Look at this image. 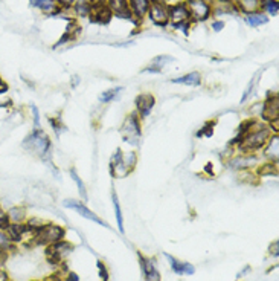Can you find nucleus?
Returning a JSON list of instances; mask_svg holds the SVG:
<instances>
[{
	"label": "nucleus",
	"mask_w": 279,
	"mask_h": 281,
	"mask_svg": "<svg viewBox=\"0 0 279 281\" xmlns=\"http://www.w3.org/2000/svg\"><path fill=\"white\" fill-rule=\"evenodd\" d=\"M271 135H273V130L270 129V126L267 123H264L258 118H253L249 132L243 138L241 144L235 148V151H238L241 154H250V153L256 154L264 148V145L267 144V141Z\"/></svg>",
	"instance_id": "nucleus-1"
},
{
	"label": "nucleus",
	"mask_w": 279,
	"mask_h": 281,
	"mask_svg": "<svg viewBox=\"0 0 279 281\" xmlns=\"http://www.w3.org/2000/svg\"><path fill=\"white\" fill-rule=\"evenodd\" d=\"M22 147L26 151L34 153L40 159H43L46 162H51V157H52V141H51V138L48 136V133L43 129H38V130L34 129L31 133H28L26 138L22 142Z\"/></svg>",
	"instance_id": "nucleus-2"
},
{
	"label": "nucleus",
	"mask_w": 279,
	"mask_h": 281,
	"mask_svg": "<svg viewBox=\"0 0 279 281\" xmlns=\"http://www.w3.org/2000/svg\"><path fill=\"white\" fill-rule=\"evenodd\" d=\"M67 234V229L55 222H46L35 234L32 246H49L52 243H57L60 240H64Z\"/></svg>",
	"instance_id": "nucleus-3"
},
{
	"label": "nucleus",
	"mask_w": 279,
	"mask_h": 281,
	"mask_svg": "<svg viewBox=\"0 0 279 281\" xmlns=\"http://www.w3.org/2000/svg\"><path fill=\"white\" fill-rule=\"evenodd\" d=\"M119 132L124 142L131 145H139V141L142 138V121L136 112H131L125 116Z\"/></svg>",
	"instance_id": "nucleus-4"
},
{
	"label": "nucleus",
	"mask_w": 279,
	"mask_h": 281,
	"mask_svg": "<svg viewBox=\"0 0 279 281\" xmlns=\"http://www.w3.org/2000/svg\"><path fill=\"white\" fill-rule=\"evenodd\" d=\"M73 249H75L73 243L64 238L49 246H44V258L52 266H63L66 263V258Z\"/></svg>",
	"instance_id": "nucleus-5"
},
{
	"label": "nucleus",
	"mask_w": 279,
	"mask_h": 281,
	"mask_svg": "<svg viewBox=\"0 0 279 281\" xmlns=\"http://www.w3.org/2000/svg\"><path fill=\"white\" fill-rule=\"evenodd\" d=\"M184 4L190 11V19L193 23L206 22L212 16V4L209 0H186Z\"/></svg>",
	"instance_id": "nucleus-6"
},
{
	"label": "nucleus",
	"mask_w": 279,
	"mask_h": 281,
	"mask_svg": "<svg viewBox=\"0 0 279 281\" xmlns=\"http://www.w3.org/2000/svg\"><path fill=\"white\" fill-rule=\"evenodd\" d=\"M168 10L169 7L166 5L165 0H150V10L147 16L150 17L153 25L159 28H166L169 25Z\"/></svg>",
	"instance_id": "nucleus-7"
},
{
	"label": "nucleus",
	"mask_w": 279,
	"mask_h": 281,
	"mask_svg": "<svg viewBox=\"0 0 279 281\" xmlns=\"http://www.w3.org/2000/svg\"><path fill=\"white\" fill-rule=\"evenodd\" d=\"M261 104H262V107H261V113H259L258 119H261L267 124H270L273 121H279V97L276 92L268 93Z\"/></svg>",
	"instance_id": "nucleus-8"
},
{
	"label": "nucleus",
	"mask_w": 279,
	"mask_h": 281,
	"mask_svg": "<svg viewBox=\"0 0 279 281\" xmlns=\"http://www.w3.org/2000/svg\"><path fill=\"white\" fill-rule=\"evenodd\" d=\"M63 205H64L66 208H69V210H73V211L78 213L81 217H84V219H87V220H91L93 223H98V225H101V226H104V228H110L109 223H107L104 219H101L98 214H95L91 210H88V208L85 207V204L81 202V200H76V199H66Z\"/></svg>",
	"instance_id": "nucleus-9"
},
{
	"label": "nucleus",
	"mask_w": 279,
	"mask_h": 281,
	"mask_svg": "<svg viewBox=\"0 0 279 281\" xmlns=\"http://www.w3.org/2000/svg\"><path fill=\"white\" fill-rule=\"evenodd\" d=\"M156 106V97L150 92H144V93H139L134 100V112L137 113V116L141 118V121L147 119L153 109Z\"/></svg>",
	"instance_id": "nucleus-10"
},
{
	"label": "nucleus",
	"mask_w": 279,
	"mask_h": 281,
	"mask_svg": "<svg viewBox=\"0 0 279 281\" xmlns=\"http://www.w3.org/2000/svg\"><path fill=\"white\" fill-rule=\"evenodd\" d=\"M168 17H169V23L174 29H180L184 23H190V11L186 8L184 2H178L172 7H169L168 10ZM193 23V22H191Z\"/></svg>",
	"instance_id": "nucleus-11"
},
{
	"label": "nucleus",
	"mask_w": 279,
	"mask_h": 281,
	"mask_svg": "<svg viewBox=\"0 0 279 281\" xmlns=\"http://www.w3.org/2000/svg\"><path fill=\"white\" fill-rule=\"evenodd\" d=\"M137 258H139V264H141V270H142V276L145 281H160L162 275L160 270L157 267V263L154 258L144 255L141 251H137Z\"/></svg>",
	"instance_id": "nucleus-12"
},
{
	"label": "nucleus",
	"mask_w": 279,
	"mask_h": 281,
	"mask_svg": "<svg viewBox=\"0 0 279 281\" xmlns=\"http://www.w3.org/2000/svg\"><path fill=\"white\" fill-rule=\"evenodd\" d=\"M109 10L112 11L113 16H116L118 19H122V20H130L136 25V20L131 14V10L128 7V0H107Z\"/></svg>",
	"instance_id": "nucleus-13"
},
{
	"label": "nucleus",
	"mask_w": 279,
	"mask_h": 281,
	"mask_svg": "<svg viewBox=\"0 0 279 281\" xmlns=\"http://www.w3.org/2000/svg\"><path fill=\"white\" fill-rule=\"evenodd\" d=\"M90 22L100 23V25H109L110 20L113 19L112 11L109 10L107 5H95L91 4V13H90Z\"/></svg>",
	"instance_id": "nucleus-14"
},
{
	"label": "nucleus",
	"mask_w": 279,
	"mask_h": 281,
	"mask_svg": "<svg viewBox=\"0 0 279 281\" xmlns=\"http://www.w3.org/2000/svg\"><path fill=\"white\" fill-rule=\"evenodd\" d=\"M165 257L169 260V266H171V270L175 273V275H186V276H191L196 273V266L193 263H186V261H180L177 258H174L172 255L169 254H165Z\"/></svg>",
	"instance_id": "nucleus-15"
},
{
	"label": "nucleus",
	"mask_w": 279,
	"mask_h": 281,
	"mask_svg": "<svg viewBox=\"0 0 279 281\" xmlns=\"http://www.w3.org/2000/svg\"><path fill=\"white\" fill-rule=\"evenodd\" d=\"M128 7H130L131 14L136 20V25H139V23H142L144 17L148 14L150 0H128Z\"/></svg>",
	"instance_id": "nucleus-16"
},
{
	"label": "nucleus",
	"mask_w": 279,
	"mask_h": 281,
	"mask_svg": "<svg viewBox=\"0 0 279 281\" xmlns=\"http://www.w3.org/2000/svg\"><path fill=\"white\" fill-rule=\"evenodd\" d=\"M261 151H262L264 157L268 159L270 162H277V159H279V135L273 133Z\"/></svg>",
	"instance_id": "nucleus-17"
},
{
	"label": "nucleus",
	"mask_w": 279,
	"mask_h": 281,
	"mask_svg": "<svg viewBox=\"0 0 279 281\" xmlns=\"http://www.w3.org/2000/svg\"><path fill=\"white\" fill-rule=\"evenodd\" d=\"M29 5L32 8H38L41 10L44 14L54 17V16H58L63 10L58 7L57 0H29Z\"/></svg>",
	"instance_id": "nucleus-18"
},
{
	"label": "nucleus",
	"mask_w": 279,
	"mask_h": 281,
	"mask_svg": "<svg viewBox=\"0 0 279 281\" xmlns=\"http://www.w3.org/2000/svg\"><path fill=\"white\" fill-rule=\"evenodd\" d=\"M202 79L203 78H202L200 72H190L186 75L172 78L171 83L172 84H181V86H190V87H199V86H202Z\"/></svg>",
	"instance_id": "nucleus-19"
},
{
	"label": "nucleus",
	"mask_w": 279,
	"mask_h": 281,
	"mask_svg": "<svg viewBox=\"0 0 279 281\" xmlns=\"http://www.w3.org/2000/svg\"><path fill=\"white\" fill-rule=\"evenodd\" d=\"M7 213H8L10 223H25L28 220V211L22 205H14Z\"/></svg>",
	"instance_id": "nucleus-20"
},
{
	"label": "nucleus",
	"mask_w": 279,
	"mask_h": 281,
	"mask_svg": "<svg viewBox=\"0 0 279 281\" xmlns=\"http://www.w3.org/2000/svg\"><path fill=\"white\" fill-rule=\"evenodd\" d=\"M256 177H276L277 176V162H265L256 167Z\"/></svg>",
	"instance_id": "nucleus-21"
},
{
	"label": "nucleus",
	"mask_w": 279,
	"mask_h": 281,
	"mask_svg": "<svg viewBox=\"0 0 279 281\" xmlns=\"http://www.w3.org/2000/svg\"><path fill=\"white\" fill-rule=\"evenodd\" d=\"M244 20H246V23H247L250 28H259V26H262V25L268 23V17H267V14H264V13H261V11H255V13H249V14H246Z\"/></svg>",
	"instance_id": "nucleus-22"
},
{
	"label": "nucleus",
	"mask_w": 279,
	"mask_h": 281,
	"mask_svg": "<svg viewBox=\"0 0 279 281\" xmlns=\"http://www.w3.org/2000/svg\"><path fill=\"white\" fill-rule=\"evenodd\" d=\"M259 4H261V0H235L238 13H243V14L259 11Z\"/></svg>",
	"instance_id": "nucleus-23"
},
{
	"label": "nucleus",
	"mask_w": 279,
	"mask_h": 281,
	"mask_svg": "<svg viewBox=\"0 0 279 281\" xmlns=\"http://www.w3.org/2000/svg\"><path fill=\"white\" fill-rule=\"evenodd\" d=\"M112 202H113V208H115V216H116V223H118V229L121 234L125 232V228H124V216H122V208H121V204H119V197L116 194V191L113 190L112 191Z\"/></svg>",
	"instance_id": "nucleus-24"
},
{
	"label": "nucleus",
	"mask_w": 279,
	"mask_h": 281,
	"mask_svg": "<svg viewBox=\"0 0 279 281\" xmlns=\"http://www.w3.org/2000/svg\"><path fill=\"white\" fill-rule=\"evenodd\" d=\"M69 174H70V177H72V180L75 182V185H76V188H78V193H79V197L85 202L87 199H88V194H87V188H85V183L82 182V179L79 177V174L76 173V170L75 168H70L69 170Z\"/></svg>",
	"instance_id": "nucleus-25"
},
{
	"label": "nucleus",
	"mask_w": 279,
	"mask_h": 281,
	"mask_svg": "<svg viewBox=\"0 0 279 281\" xmlns=\"http://www.w3.org/2000/svg\"><path fill=\"white\" fill-rule=\"evenodd\" d=\"M122 90H124V87L122 86H118V87H113V89H109V90L103 92L101 95H100V103L101 104H109V103L115 101L121 95Z\"/></svg>",
	"instance_id": "nucleus-26"
},
{
	"label": "nucleus",
	"mask_w": 279,
	"mask_h": 281,
	"mask_svg": "<svg viewBox=\"0 0 279 281\" xmlns=\"http://www.w3.org/2000/svg\"><path fill=\"white\" fill-rule=\"evenodd\" d=\"M17 248L19 246L11 242V238L8 237L7 231L5 229H0V251H5V252L11 254V252H16Z\"/></svg>",
	"instance_id": "nucleus-27"
},
{
	"label": "nucleus",
	"mask_w": 279,
	"mask_h": 281,
	"mask_svg": "<svg viewBox=\"0 0 279 281\" xmlns=\"http://www.w3.org/2000/svg\"><path fill=\"white\" fill-rule=\"evenodd\" d=\"M259 8L264 10V14H268L271 17H276L279 14V2L277 0H261Z\"/></svg>",
	"instance_id": "nucleus-28"
},
{
	"label": "nucleus",
	"mask_w": 279,
	"mask_h": 281,
	"mask_svg": "<svg viewBox=\"0 0 279 281\" xmlns=\"http://www.w3.org/2000/svg\"><path fill=\"white\" fill-rule=\"evenodd\" d=\"M137 162H139V154H137L136 151H127V153H124V160H122V164H124V167L127 168V171H128L130 174L134 171Z\"/></svg>",
	"instance_id": "nucleus-29"
},
{
	"label": "nucleus",
	"mask_w": 279,
	"mask_h": 281,
	"mask_svg": "<svg viewBox=\"0 0 279 281\" xmlns=\"http://www.w3.org/2000/svg\"><path fill=\"white\" fill-rule=\"evenodd\" d=\"M122 160H124V151H122V148H116V151L110 157V167H109L112 177L115 174V170H118L122 165Z\"/></svg>",
	"instance_id": "nucleus-30"
},
{
	"label": "nucleus",
	"mask_w": 279,
	"mask_h": 281,
	"mask_svg": "<svg viewBox=\"0 0 279 281\" xmlns=\"http://www.w3.org/2000/svg\"><path fill=\"white\" fill-rule=\"evenodd\" d=\"M73 10L79 17H88L91 13V2H81V0H76V4L73 5Z\"/></svg>",
	"instance_id": "nucleus-31"
},
{
	"label": "nucleus",
	"mask_w": 279,
	"mask_h": 281,
	"mask_svg": "<svg viewBox=\"0 0 279 281\" xmlns=\"http://www.w3.org/2000/svg\"><path fill=\"white\" fill-rule=\"evenodd\" d=\"M214 129H215V121L214 119H211V121H206L203 126H202V129L200 130H197V133H196V138H211L212 135H214Z\"/></svg>",
	"instance_id": "nucleus-32"
},
{
	"label": "nucleus",
	"mask_w": 279,
	"mask_h": 281,
	"mask_svg": "<svg viewBox=\"0 0 279 281\" xmlns=\"http://www.w3.org/2000/svg\"><path fill=\"white\" fill-rule=\"evenodd\" d=\"M49 124H51V127H52V130L57 133V135H60L61 132H66L67 129H66V126L63 124V121L60 119V116H51L49 118Z\"/></svg>",
	"instance_id": "nucleus-33"
},
{
	"label": "nucleus",
	"mask_w": 279,
	"mask_h": 281,
	"mask_svg": "<svg viewBox=\"0 0 279 281\" xmlns=\"http://www.w3.org/2000/svg\"><path fill=\"white\" fill-rule=\"evenodd\" d=\"M97 267H98V273H100L101 281H110V272H109V267H107V264H106L103 260H98V261H97Z\"/></svg>",
	"instance_id": "nucleus-34"
},
{
	"label": "nucleus",
	"mask_w": 279,
	"mask_h": 281,
	"mask_svg": "<svg viewBox=\"0 0 279 281\" xmlns=\"http://www.w3.org/2000/svg\"><path fill=\"white\" fill-rule=\"evenodd\" d=\"M255 84H256V79H255V78H253V79H250V83L247 84V87H246V90H244V93H243L240 104H246V101H249V100H250L252 93H253V89H255Z\"/></svg>",
	"instance_id": "nucleus-35"
},
{
	"label": "nucleus",
	"mask_w": 279,
	"mask_h": 281,
	"mask_svg": "<svg viewBox=\"0 0 279 281\" xmlns=\"http://www.w3.org/2000/svg\"><path fill=\"white\" fill-rule=\"evenodd\" d=\"M172 61H174V58H172V57H169V55H159V57L153 58L151 64H154V66H157V67L163 69L168 63H172Z\"/></svg>",
	"instance_id": "nucleus-36"
},
{
	"label": "nucleus",
	"mask_w": 279,
	"mask_h": 281,
	"mask_svg": "<svg viewBox=\"0 0 279 281\" xmlns=\"http://www.w3.org/2000/svg\"><path fill=\"white\" fill-rule=\"evenodd\" d=\"M31 112H32V124H34V129L38 130L41 129V116H40V110L35 104H31Z\"/></svg>",
	"instance_id": "nucleus-37"
},
{
	"label": "nucleus",
	"mask_w": 279,
	"mask_h": 281,
	"mask_svg": "<svg viewBox=\"0 0 279 281\" xmlns=\"http://www.w3.org/2000/svg\"><path fill=\"white\" fill-rule=\"evenodd\" d=\"M8 225H10L8 213L2 208V205H0V229H7Z\"/></svg>",
	"instance_id": "nucleus-38"
},
{
	"label": "nucleus",
	"mask_w": 279,
	"mask_h": 281,
	"mask_svg": "<svg viewBox=\"0 0 279 281\" xmlns=\"http://www.w3.org/2000/svg\"><path fill=\"white\" fill-rule=\"evenodd\" d=\"M268 254H270L271 257L277 258V255H279V240L271 242V245H270V248H268Z\"/></svg>",
	"instance_id": "nucleus-39"
},
{
	"label": "nucleus",
	"mask_w": 279,
	"mask_h": 281,
	"mask_svg": "<svg viewBox=\"0 0 279 281\" xmlns=\"http://www.w3.org/2000/svg\"><path fill=\"white\" fill-rule=\"evenodd\" d=\"M57 4L61 10H69L76 4V0H57Z\"/></svg>",
	"instance_id": "nucleus-40"
},
{
	"label": "nucleus",
	"mask_w": 279,
	"mask_h": 281,
	"mask_svg": "<svg viewBox=\"0 0 279 281\" xmlns=\"http://www.w3.org/2000/svg\"><path fill=\"white\" fill-rule=\"evenodd\" d=\"M61 281H79V275L75 273V272H66L61 278Z\"/></svg>",
	"instance_id": "nucleus-41"
},
{
	"label": "nucleus",
	"mask_w": 279,
	"mask_h": 281,
	"mask_svg": "<svg viewBox=\"0 0 279 281\" xmlns=\"http://www.w3.org/2000/svg\"><path fill=\"white\" fill-rule=\"evenodd\" d=\"M224 26H226V23L223 20H214L212 22V31L214 32H221L224 29Z\"/></svg>",
	"instance_id": "nucleus-42"
},
{
	"label": "nucleus",
	"mask_w": 279,
	"mask_h": 281,
	"mask_svg": "<svg viewBox=\"0 0 279 281\" xmlns=\"http://www.w3.org/2000/svg\"><path fill=\"white\" fill-rule=\"evenodd\" d=\"M142 72H144V73H160L162 69L157 67V66H154V64H150V66H147Z\"/></svg>",
	"instance_id": "nucleus-43"
},
{
	"label": "nucleus",
	"mask_w": 279,
	"mask_h": 281,
	"mask_svg": "<svg viewBox=\"0 0 279 281\" xmlns=\"http://www.w3.org/2000/svg\"><path fill=\"white\" fill-rule=\"evenodd\" d=\"M8 257H10V254H8V252H5V251H0V269H4V264L7 263Z\"/></svg>",
	"instance_id": "nucleus-44"
},
{
	"label": "nucleus",
	"mask_w": 279,
	"mask_h": 281,
	"mask_svg": "<svg viewBox=\"0 0 279 281\" xmlns=\"http://www.w3.org/2000/svg\"><path fill=\"white\" fill-rule=\"evenodd\" d=\"M0 281H11V278L5 269H0Z\"/></svg>",
	"instance_id": "nucleus-45"
},
{
	"label": "nucleus",
	"mask_w": 279,
	"mask_h": 281,
	"mask_svg": "<svg viewBox=\"0 0 279 281\" xmlns=\"http://www.w3.org/2000/svg\"><path fill=\"white\" fill-rule=\"evenodd\" d=\"M5 92H8V84L4 81L2 76H0V95H2V93H5Z\"/></svg>",
	"instance_id": "nucleus-46"
},
{
	"label": "nucleus",
	"mask_w": 279,
	"mask_h": 281,
	"mask_svg": "<svg viewBox=\"0 0 279 281\" xmlns=\"http://www.w3.org/2000/svg\"><path fill=\"white\" fill-rule=\"evenodd\" d=\"M205 171H206V173H209V176H214V171H212V162H208V164H206Z\"/></svg>",
	"instance_id": "nucleus-47"
},
{
	"label": "nucleus",
	"mask_w": 279,
	"mask_h": 281,
	"mask_svg": "<svg viewBox=\"0 0 279 281\" xmlns=\"http://www.w3.org/2000/svg\"><path fill=\"white\" fill-rule=\"evenodd\" d=\"M249 270H250V266H246V267H244V269H243V270H241V272L237 275V278H241V276H244V273H246V272H249Z\"/></svg>",
	"instance_id": "nucleus-48"
},
{
	"label": "nucleus",
	"mask_w": 279,
	"mask_h": 281,
	"mask_svg": "<svg viewBox=\"0 0 279 281\" xmlns=\"http://www.w3.org/2000/svg\"><path fill=\"white\" fill-rule=\"evenodd\" d=\"M91 4H95V5H106L107 0H91Z\"/></svg>",
	"instance_id": "nucleus-49"
},
{
	"label": "nucleus",
	"mask_w": 279,
	"mask_h": 281,
	"mask_svg": "<svg viewBox=\"0 0 279 281\" xmlns=\"http://www.w3.org/2000/svg\"><path fill=\"white\" fill-rule=\"evenodd\" d=\"M81 2H91V0H81Z\"/></svg>",
	"instance_id": "nucleus-50"
}]
</instances>
